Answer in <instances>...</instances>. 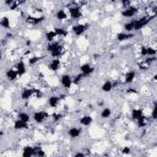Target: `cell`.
Listing matches in <instances>:
<instances>
[{"mask_svg": "<svg viewBox=\"0 0 157 157\" xmlns=\"http://www.w3.org/2000/svg\"><path fill=\"white\" fill-rule=\"evenodd\" d=\"M153 17L150 16V15H146V13H141L140 16L132 18L134 21V32L135 33H140L144 28H146L147 26H150L152 22H153Z\"/></svg>", "mask_w": 157, "mask_h": 157, "instance_id": "6da1fadb", "label": "cell"}, {"mask_svg": "<svg viewBox=\"0 0 157 157\" xmlns=\"http://www.w3.org/2000/svg\"><path fill=\"white\" fill-rule=\"evenodd\" d=\"M65 9L67 10L69 13V18L71 22H78L83 18L85 13H83V7L81 5H75V4H69L65 6Z\"/></svg>", "mask_w": 157, "mask_h": 157, "instance_id": "7a4b0ae2", "label": "cell"}, {"mask_svg": "<svg viewBox=\"0 0 157 157\" xmlns=\"http://www.w3.org/2000/svg\"><path fill=\"white\" fill-rule=\"evenodd\" d=\"M52 113L47 109H36L32 113V123L36 125H44L48 120H50Z\"/></svg>", "mask_w": 157, "mask_h": 157, "instance_id": "3957f363", "label": "cell"}, {"mask_svg": "<svg viewBox=\"0 0 157 157\" xmlns=\"http://www.w3.org/2000/svg\"><path fill=\"white\" fill-rule=\"evenodd\" d=\"M140 12H141V5L132 4L128 7H123L119 13H120V17L124 20H132V18L137 17Z\"/></svg>", "mask_w": 157, "mask_h": 157, "instance_id": "277c9868", "label": "cell"}, {"mask_svg": "<svg viewBox=\"0 0 157 157\" xmlns=\"http://www.w3.org/2000/svg\"><path fill=\"white\" fill-rule=\"evenodd\" d=\"M69 28H70L71 34H72L75 38H81V37H83V36L86 34V32L88 31L90 23L78 21V22H74Z\"/></svg>", "mask_w": 157, "mask_h": 157, "instance_id": "5b68a950", "label": "cell"}, {"mask_svg": "<svg viewBox=\"0 0 157 157\" xmlns=\"http://www.w3.org/2000/svg\"><path fill=\"white\" fill-rule=\"evenodd\" d=\"M33 96H34V86H32L31 83L28 85H25L23 87H21L20 92H18V98L21 102H25V103H28L33 99Z\"/></svg>", "mask_w": 157, "mask_h": 157, "instance_id": "8992f818", "label": "cell"}, {"mask_svg": "<svg viewBox=\"0 0 157 157\" xmlns=\"http://www.w3.org/2000/svg\"><path fill=\"white\" fill-rule=\"evenodd\" d=\"M83 126H81L80 124H72L66 129V136L69 137V140L75 141V140H80L83 135Z\"/></svg>", "mask_w": 157, "mask_h": 157, "instance_id": "52a82bcc", "label": "cell"}, {"mask_svg": "<svg viewBox=\"0 0 157 157\" xmlns=\"http://www.w3.org/2000/svg\"><path fill=\"white\" fill-rule=\"evenodd\" d=\"M59 85L60 87L66 91V92H70L71 87L74 86V77H72V74L70 71H66V72H63L60 74L59 76Z\"/></svg>", "mask_w": 157, "mask_h": 157, "instance_id": "ba28073f", "label": "cell"}, {"mask_svg": "<svg viewBox=\"0 0 157 157\" xmlns=\"http://www.w3.org/2000/svg\"><path fill=\"white\" fill-rule=\"evenodd\" d=\"M18 80H20V75L13 65H10L4 70V81L5 82H7L9 85H13Z\"/></svg>", "mask_w": 157, "mask_h": 157, "instance_id": "9c48e42d", "label": "cell"}, {"mask_svg": "<svg viewBox=\"0 0 157 157\" xmlns=\"http://www.w3.org/2000/svg\"><path fill=\"white\" fill-rule=\"evenodd\" d=\"M139 77V71H137V69H128V70H125L124 71V74H123V76H121V81H123V85L124 86H131L135 81H136V78Z\"/></svg>", "mask_w": 157, "mask_h": 157, "instance_id": "30bf717a", "label": "cell"}, {"mask_svg": "<svg viewBox=\"0 0 157 157\" xmlns=\"http://www.w3.org/2000/svg\"><path fill=\"white\" fill-rule=\"evenodd\" d=\"M45 64H47V70L52 74H58L64 66V61L61 58H50V60H48Z\"/></svg>", "mask_w": 157, "mask_h": 157, "instance_id": "8fae6325", "label": "cell"}, {"mask_svg": "<svg viewBox=\"0 0 157 157\" xmlns=\"http://www.w3.org/2000/svg\"><path fill=\"white\" fill-rule=\"evenodd\" d=\"M61 103H63V101L60 99V97H59L58 93H54L53 92V93H50V94H48L45 97V105L48 108L53 109V110H56L61 105Z\"/></svg>", "mask_w": 157, "mask_h": 157, "instance_id": "7c38bea8", "label": "cell"}, {"mask_svg": "<svg viewBox=\"0 0 157 157\" xmlns=\"http://www.w3.org/2000/svg\"><path fill=\"white\" fill-rule=\"evenodd\" d=\"M32 126H31V123H27V121H23L18 118H13L12 119V124H11V129L15 131V132H23V131H27L29 130Z\"/></svg>", "mask_w": 157, "mask_h": 157, "instance_id": "4fadbf2b", "label": "cell"}, {"mask_svg": "<svg viewBox=\"0 0 157 157\" xmlns=\"http://www.w3.org/2000/svg\"><path fill=\"white\" fill-rule=\"evenodd\" d=\"M53 17H54V20L56 21V22H59V23H67L69 22V13H67V10L65 9V7H58V9H55L54 10V13H53Z\"/></svg>", "mask_w": 157, "mask_h": 157, "instance_id": "5bb4252c", "label": "cell"}, {"mask_svg": "<svg viewBox=\"0 0 157 157\" xmlns=\"http://www.w3.org/2000/svg\"><path fill=\"white\" fill-rule=\"evenodd\" d=\"M12 65H13L15 69L17 70V72H18V75H20V78L27 75V72H28V67H29V66H28V64H27V61H26L25 58L20 56Z\"/></svg>", "mask_w": 157, "mask_h": 157, "instance_id": "9a60e30c", "label": "cell"}, {"mask_svg": "<svg viewBox=\"0 0 157 157\" xmlns=\"http://www.w3.org/2000/svg\"><path fill=\"white\" fill-rule=\"evenodd\" d=\"M136 36H137V33H134V32L120 31V32L115 33V36H114V40H115L117 43H126V42L132 40Z\"/></svg>", "mask_w": 157, "mask_h": 157, "instance_id": "2e32d148", "label": "cell"}, {"mask_svg": "<svg viewBox=\"0 0 157 157\" xmlns=\"http://www.w3.org/2000/svg\"><path fill=\"white\" fill-rule=\"evenodd\" d=\"M78 71L80 72H82L86 77H91L94 72H96V66L92 64V63H90V61H85V63H81L80 65H78Z\"/></svg>", "mask_w": 157, "mask_h": 157, "instance_id": "e0dca14e", "label": "cell"}, {"mask_svg": "<svg viewBox=\"0 0 157 157\" xmlns=\"http://www.w3.org/2000/svg\"><path fill=\"white\" fill-rule=\"evenodd\" d=\"M54 31H55L58 38L61 39V40H64L65 38H67L70 36V33H71L69 26H66V25H56L54 27Z\"/></svg>", "mask_w": 157, "mask_h": 157, "instance_id": "ac0fdd59", "label": "cell"}, {"mask_svg": "<svg viewBox=\"0 0 157 157\" xmlns=\"http://www.w3.org/2000/svg\"><path fill=\"white\" fill-rule=\"evenodd\" d=\"M145 115V110H144V108L142 107H140V105H134L131 109H130V113H129V117H130V120L131 121H136V120H139L140 118H142ZM147 115V114H146Z\"/></svg>", "mask_w": 157, "mask_h": 157, "instance_id": "d6986e66", "label": "cell"}, {"mask_svg": "<svg viewBox=\"0 0 157 157\" xmlns=\"http://www.w3.org/2000/svg\"><path fill=\"white\" fill-rule=\"evenodd\" d=\"M93 121H94V118H93L91 114H88V113L81 114V115L77 118V124H80V125L83 126V128H90V126H92Z\"/></svg>", "mask_w": 157, "mask_h": 157, "instance_id": "ffe728a7", "label": "cell"}, {"mask_svg": "<svg viewBox=\"0 0 157 157\" xmlns=\"http://www.w3.org/2000/svg\"><path fill=\"white\" fill-rule=\"evenodd\" d=\"M114 115V110L112 107L109 105H103L99 110V118L101 120H104V121H109Z\"/></svg>", "mask_w": 157, "mask_h": 157, "instance_id": "44dd1931", "label": "cell"}, {"mask_svg": "<svg viewBox=\"0 0 157 157\" xmlns=\"http://www.w3.org/2000/svg\"><path fill=\"white\" fill-rule=\"evenodd\" d=\"M20 155L22 157H33V156H36V146L32 145V144H26V145L21 146Z\"/></svg>", "mask_w": 157, "mask_h": 157, "instance_id": "7402d4cb", "label": "cell"}, {"mask_svg": "<svg viewBox=\"0 0 157 157\" xmlns=\"http://www.w3.org/2000/svg\"><path fill=\"white\" fill-rule=\"evenodd\" d=\"M114 90H115V87H114V82L112 78H105L102 82V85L99 86V91L102 93H112Z\"/></svg>", "mask_w": 157, "mask_h": 157, "instance_id": "603a6c76", "label": "cell"}, {"mask_svg": "<svg viewBox=\"0 0 157 157\" xmlns=\"http://www.w3.org/2000/svg\"><path fill=\"white\" fill-rule=\"evenodd\" d=\"M0 27L2 29V32L5 31H11L12 29V20L10 16H6V15H2L1 16V20H0Z\"/></svg>", "mask_w": 157, "mask_h": 157, "instance_id": "cb8c5ba5", "label": "cell"}, {"mask_svg": "<svg viewBox=\"0 0 157 157\" xmlns=\"http://www.w3.org/2000/svg\"><path fill=\"white\" fill-rule=\"evenodd\" d=\"M56 39H59V38H58V36H56L54 28H53V29H45V31L43 32V42H44V43L54 42V40H56Z\"/></svg>", "mask_w": 157, "mask_h": 157, "instance_id": "d4e9b609", "label": "cell"}, {"mask_svg": "<svg viewBox=\"0 0 157 157\" xmlns=\"http://www.w3.org/2000/svg\"><path fill=\"white\" fill-rule=\"evenodd\" d=\"M16 118H18L23 121H27V123H32V113H29L27 110H17Z\"/></svg>", "mask_w": 157, "mask_h": 157, "instance_id": "484cf974", "label": "cell"}, {"mask_svg": "<svg viewBox=\"0 0 157 157\" xmlns=\"http://www.w3.org/2000/svg\"><path fill=\"white\" fill-rule=\"evenodd\" d=\"M72 77H74V86H76V87H78V86L87 78V77H86L82 72H80V71L72 74Z\"/></svg>", "mask_w": 157, "mask_h": 157, "instance_id": "4316f807", "label": "cell"}, {"mask_svg": "<svg viewBox=\"0 0 157 157\" xmlns=\"http://www.w3.org/2000/svg\"><path fill=\"white\" fill-rule=\"evenodd\" d=\"M150 118L152 119V121H157V99L152 101V104L150 108Z\"/></svg>", "mask_w": 157, "mask_h": 157, "instance_id": "83f0119b", "label": "cell"}, {"mask_svg": "<svg viewBox=\"0 0 157 157\" xmlns=\"http://www.w3.org/2000/svg\"><path fill=\"white\" fill-rule=\"evenodd\" d=\"M121 29L125 32H134V21L132 20H125L121 25Z\"/></svg>", "mask_w": 157, "mask_h": 157, "instance_id": "f1b7e54d", "label": "cell"}, {"mask_svg": "<svg viewBox=\"0 0 157 157\" xmlns=\"http://www.w3.org/2000/svg\"><path fill=\"white\" fill-rule=\"evenodd\" d=\"M118 153H119V155H123V156H130V155L134 153V150H132L131 146H128V145H126V146L120 147L119 151H118Z\"/></svg>", "mask_w": 157, "mask_h": 157, "instance_id": "f546056e", "label": "cell"}, {"mask_svg": "<svg viewBox=\"0 0 157 157\" xmlns=\"http://www.w3.org/2000/svg\"><path fill=\"white\" fill-rule=\"evenodd\" d=\"M150 82L153 83V85H157V71L153 72V74L151 75V77H150Z\"/></svg>", "mask_w": 157, "mask_h": 157, "instance_id": "4dcf8cb0", "label": "cell"}, {"mask_svg": "<svg viewBox=\"0 0 157 157\" xmlns=\"http://www.w3.org/2000/svg\"><path fill=\"white\" fill-rule=\"evenodd\" d=\"M15 1H16V0H2V5L6 6V7H9V6H11Z\"/></svg>", "mask_w": 157, "mask_h": 157, "instance_id": "1f68e13d", "label": "cell"}, {"mask_svg": "<svg viewBox=\"0 0 157 157\" xmlns=\"http://www.w3.org/2000/svg\"><path fill=\"white\" fill-rule=\"evenodd\" d=\"M136 1H139L140 4H145L146 2V0H136Z\"/></svg>", "mask_w": 157, "mask_h": 157, "instance_id": "d6a6232c", "label": "cell"}, {"mask_svg": "<svg viewBox=\"0 0 157 157\" xmlns=\"http://www.w3.org/2000/svg\"><path fill=\"white\" fill-rule=\"evenodd\" d=\"M61 1H70V0H61Z\"/></svg>", "mask_w": 157, "mask_h": 157, "instance_id": "836d02e7", "label": "cell"}]
</instances>
